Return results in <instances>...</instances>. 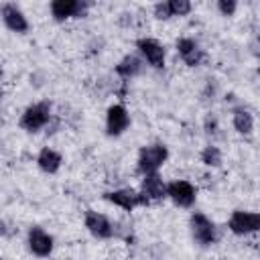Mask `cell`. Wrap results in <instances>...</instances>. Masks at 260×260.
Instances as JSON below:
<instances>
[{"instance_id":"cell-21","label":"cell","mask_w":260,"mask_h":260,"mask_svg":"<svg viewBox=\"0 0 260 260\" xmlns=\"http://www.w3.org/2000/svg\"><path fill=\"white\" fill-rule=\"evenodd\" d=\"M154 16H156V18H160V20H165V18H171V10H169V4H167V2H158V4L154 6Z\"/></svg>"},{"instance_id":"cell-14","label":"cell","mask_w":260,"mask_h":260,"mask_svg":"<svg viewBox=\"0 0 260 260\" xmlns=\"http://www.w3.org/2000/svg\"><path fill=\"white\" fill-rule=\"evenodd\" d=\"M142 195L150 201V199H162L167 197V185L162 183V179L156 173L144 175L142 179Z\"/></svg>"},{"instance_id":"cell-22","label":"cell","mask_w":260,"mask_h":260,"mask_svg":"<svg viewBox=\"0 0 260 260\" xmlns=\"http://www.w3.org/2000/svg\"><path fill=\"white\" fill-rule=\"evenodd\" d=\"M4 234H6V223H4L2 219H0V238H2Z\"/></svg>"},{"instance_id":"cell-2","label":"cell","mask_w":260,"mask_h":260,"mask_svg":"<svg viewBox=\"0 0 260 260\" xmlns=\"http://www.w3.org/2000/svg\"><path fill=\"white\" fill-rule=\"evenodd\" d=\"M51 118V104L49 102H39L28 106L22 116H20V128L26 132H37L41 130Z\"/></svg>"},{"instance_id":"cell-8","label":"cell","mask_w":260,"mask_h":260,"mask_svg":"<svg viewBox=\"0 0 260 260\" xmlns=\"http://www.w3.org/2000/svg\"><path fill=\"white\" fill-rule=\"evenodd\" d=\"M28 248L32 254L45 258L53 252V238L43 228H30L28 230Z\"/></svg>"},{"instance_id":"cell-16","label":"cell","mask_w":260,"mask_h":260,"mask_svg":"<svg viewBox=\"0 0 260 260\" xmlns=\"http://www.w3.org/2000/svg\"><path fill=\"white\" fill-rule=\"evenodd\" d=\"M234 128L240 134H244V136L252 134V130H254V116L246 108H236L234 110Z\"/></svg>"},{"instance_id":"cell-15","label":"cell","mask_w":260,"mask_h":260,"mask_svg":"<svg viewBox=\"0 0 260 260\" xmlns=\"http://www.w3.org/2000/svg\"><path fill=\"white\" fill-rule=\"evenodd\" d=\"M37 165L45 173H57L61 167V154L53 148H43L37 156Z\"/></svg>"},{"instance_id":"cell-5","label":"cell","mask_w":260,"mask_h":260,"mask_svg":"<svg viewBox=\"0 0 260 260\" xmlns=\"http://www.w3.org/2000/svg\"><path fill=\"white\" fill-rule=\"evenodd\" d=\"M191 234L201 246H211L215 242V225L213 221L203 213H193L189 219Z\"/></svg>"},{"instance_id":"cell-6","label":"cell","mask_w":260,"mask_h":260,"mask_svg":"<svg viewBox=\"0 0 260 260\" xmlns=\"http://www.w3.org/2000/svg\"><path fill=\"white\" fill-rule=\"evenodd\" d=\"M167 197H171L173 203H177L179 207H191L195 203L197 191H195V187L189 181L177 179V181L167 185Z\"/></svg>"},{"instance_id":"cell-10","label":"cell","mask_w":260,"mask_h":260,"mask_svg":"<svg viewBox=\"0 0 260 260\" xmlns=\"http://www.w3.org/2000/svg\"><path fill=\"white\" fill-rule=\"evenodd\" d=\"M85 228L89 230L91 236L102 238V240L112 238V234H114L112 223L108 221V217L102 215V213H98V211H91V209L85 213Z\"/></svg>"},{"instance_id":"cell-18","label":"cell","mask_w":260,"mask_h":260,"mask_svg":"<svg viewBox=\"0 0 260 260\" xmlns=\"http://www.w3.org/2000/svg\"><path fill=\"white\" fill-rule=\"evenodd\" d=\"M201 160L207 165V167H219L221 165V152L217 146H205L201 150Z\"/></svg>"},{"instance_id":"cell-13","label":"cell","mask_w":260,"mask_h":260,"mask_svg":"<svg viewBox=\"0 0 260 260\" xmlns=\"http://www.w3.org/2000/svg\"><path fill=\"white\" fill-rule=\"evenodd\" d=\"M2 20H4V24H6L10 30H14V32H24V30L28 28V22H26L24 14H22L14 4L2 6Z\"/></svg>"},{"instance_id":"cell-11","label":"cell","mask_w":260,"mask_h":260,"mask_svg":"<svg viewBox=\"0 0 260 260\" xmlns=\"http://www.w3.org/2000/svg\"><path fill=\"white\" fill-rule=\"evenodd\" d=\"M85 6L87 4L79 0H55L51 4V14L55 16V20H65L69 16H81L85 12Z\"/></svg>"},{"instance_id":"cell-19","label":"cell","mask_w":260,"mask_h":260,"mask_svg":"<svg viewBox=\"0 0 260 260\" xmlns=\"http://www.w3.org/2000/svg\"><path fill=\"white\" fill-rule=\"evenodd\" d=\"M167 4L171 10V16H185L191 10V2H187V0H171Z\"/></svg>"},{"instance_id":"cell-9","label":"cell","mask_w":260,"mask_h":260,"mask_svg":"<svg viewBox=\"0 0 260 260\" xmlns=\"http://www.w3.org/2000/svg\"><path fill=\"white\" fill-rule=\"evenodd\" d=\"M136 47L140 49V53L146 57V61L152 67H156V69L165 67V49H162V45L158 41H154V39H138Z\"/></svg>"},{"instance_id":"cell-7","label":"cell","mask_w":260,"mask_h":260,"mask_svg":"<svg viewBox=\"0 0 260 260\" xmlns=\"http://www.w3.org/2000/svg\"><path fill=\"white\" fill-rule=\"evenodd\" d=\"M130 124V116L126 112V108L122 104H114L108 108V114H106V128H108V134L110 136H120Z\"/></svg>"},{"instance_id":"cell-12","label":"cell","mask_w":260,"mask_h":260,"mask_svg":"<svg viewBox=\"0 0 260 260\" xmlns=\"http://www.w3.org/2000/svg\"><path fill=\"white\" fill-rule=\"evenodd\" d=\"M177 51H179L181 59H183L189 67L199 65L201 59H203V51H201L199 45H197L195 41H191V39H179V41H177Z\"/></svg>"},{"instance_id":"cell-24","label":"cell","mask_w":260,"mask_h":260,"mask_svg":"<svg viewBox=\"0 0 260 260\" xmlns=\"http://www.w3.org/2000/svg\"><path fill=\"white\" fill-rule=\"evenodd\" d=\"M0 260H2V256H0Z\"/></svg>"},{"instance_id":"cell-1","label":"cell","mask_w":260,"mask_h":260,"mask_svg":"<svg viewBox=\"0 0 260 260\" xmlns=\"http://www.w3.org/2000/svg\"><path fill=\"white\" fill-rule=\"evenodd\" d=\"M169 156V150L165 144H148V146H142L140 152H138V171L144 173V175H150V173H156L165 160Z\"/></svg>"},{"instance_id":"cell-23","label":"cell","mask_w":260,"mask_h":260,"mask_svg":"<svg viewBox=\"0 0 260 260\" xmlns=\"http://www.w3.org/2000/svg\"><path fill=\"white\" fill-rule=\"evenodd\" d=\"M0 75H2V69H0Z\"/></svg>"},{"instance_id":"cell-20","label":"cell","mask_w":260,"mask_h":260,"mask_svg":"<svg viewBox=\"0 0 260 260\" xmlns=\"http://www.w3.org/2000/svg\"><path fill=\"white\" fill-rule=\"evenodd\" d=\"M217 8H219V12H221L223 16H232L234 10H236V2H234V0H219V2H217Z\"/></svg>"},{"instance_id":"cell-4","label":"cell","mask_w":260,"mask_h":260,"mask_svg":"<svg viewBox=\"0 0 260 260\" xmlns=\"http://www.w3.org/2000/svg\"><path fill=\"white\" fill-rule=\"evenodd\" d=\"M230 230L236 234V236H246V234H252L260 228V213L256 211H242V209H236L232 215H230V221H228Z\"/></svg>"},{"instance_id":"cell-17","label":"cell","mask_w":260,"mask_h":260,"mask_svg":"<svg viewBox=\"0 0 260 260\" xmlns=\"http://www.w3.org/2000/svg\"><path fill=\"white\" fill-rule=\"evenodd\" d=\"M142 69V61L136 57V55H126L118 65H116V73L122 75V77H134L136 73H140Z\"/></svg>"},{"instance_id":"cell-3","label":"cell","mask_w":260,"mask_h":260,"mask_svg":"<svg viewBox=\"0 0 260 260\" xmlns=\"http://www.w3.org/2000/svg\"><path fill=\"white\" fill-rule=\"evenodd\" d=\"M104 199L110 201V203H114V205H118V207H122V209H126V211H132V209L138 207V205H148V203H150L142 193H138V191H134V189H116V191H108V193H104Z\"/></svg>"}]
</instances>
